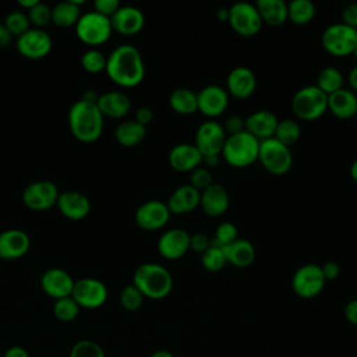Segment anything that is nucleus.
I'll return each instance as SVG.
<instances>
[{
	"instance_id": "obj_1",
	"label": "nucleus",
	"mask_w": 357,
	"mask_h": 357,
	"mask_svg": "<svg viewBox=\"0 0 357 357\" xmlns=\"http://www.w3.org/2000/svg\"><path fill=\"white\" fill-rule=\"evenodd\" d=\"M107 77L121 88H134L145 77V63L141 52L132 45H120L106 56Z\"/></svg>"
},
{
	"instance_id": "obj_2",
	"label": "nucleus",
	"mask_w": 357,
	"mask_h": 357,
	"mask_svg": "<svg viewBox=\"0 0 357 357\" xmlns=\"http://www.w3.org/2000/svg\"><path fill=\"white\" fill-rule=\"evenodd\" d=\"M67 119L73 137L81 142H95L103 132L105 117L93 100L81 98L74 102L68 110Z\"/></svg>"
},
{
	"instance_id": "obj_3",
	"label": "nucleus",
	"mask_w": 357,
	"mask_h": 357,
	"mask_svg": "<svg viewBox=\"0 0 357 357\" xmlns=\"http://www.w3.org/2000/svg\"><path fill=\"white\" fill-rule=\"evenodd\" d=\"M132 284L144 297L162 300L173 290V276L165 266L155 262H145L135 269Z\"/></svg>"
},
{
	"instance_id": "obj_4",
	"label": "nucleus",
	"mask_w": 357,
	"mask_h": 357,
	"mask_svg": "<svg viewBox=\"0 0 357 357\" xmlns=\"http://www.w3.org/2000/svg\"><path fill=\"white\" fill-rule=\"evenodd\" d=\"M259 141L250 132L243 131L234 135H227L220 156L223 160L236 169L248 167L258 160Z\"/></svg>"
},
{
	"instance_id": "obj_5",
	"label": "nucleus",
	"mask_w": 357,
	"mask_h": 357,
	"mask_svg": "<svg viewBox=\"0 0 357 357\" xmlns=\"http://www.w3.org/2000/svg\"><path fill=\"white\" fill-rule=\"evenodd\" d=\"M290 107L296 119L314 121L328 112V96L315 85H305L296 91Z\"/></svg>"
},
{
	"instance_id": "obj_6",
	"label": "nucleus",
	"mask_w": 357,
	"mask_h": 357,
	"mask_svg": "<svg viewBox=\"0 0 357 357\" xmlns=\"http://www.w3.org/2000/svg\"><path fill=\"white\" fill-rule=\"evenodd\" d=\"M74 28L77 38L91 47L106 43L113 32L110 18L96 11H88L85 14H81Z\"/></svg>"
},
{
	"instance_id": "obj_7",
	"label": "nucleus",
	"mask_w": 357,
	"mask_h": 357,
	"mask_svg": "<svg viewBox=\"0 0 357 357\" xmlns=\"http://www.w3.org/2000/svg\"><path fill=\"white\" fill-rule=\"evenodd\" d=\"M258 160L268 173L282 176L291 169L293 155L289 146L275 138H269L259 142Z\"/></svg>"
},
{
	"instance_id": "obj_8",
	"label": "nucleus",
	"mask_w": 357,
	"mask_h": 357,
	"mask_svg": "<svg viewBox=\"0 0 357 357\" xmlns=\"http://www.w3.org/2000/svg\"><path fill=\"white\" fill-rule=\"evenodd\" d=\"M321 43L325 52L335 57L350 56L357 45V31L343 22L332 24L324 29Z\"/></svg>"
},
{
	"instance_id": "obj_9",
	"label": "nucleus",
	"mask_w": 357,
	"mask_h": 357,
	"mask_svg": "<svg viewBox=\"0 0 357 357\" xmlns=\"http://www.w3.org/2000/svg\"><path fill=\"white\" fill-rule=\"evenodd\" d=\"M227 22L231 29L243 38H252L258 35L264 25L255 4L247 1L236 3L229 8Z\"/></svg>"
},
{
	"instance_id": "obj_10",
	"label": "nucleus",
	"mask_w": 357,
	"mask_h": 357,
	"mask_svg": "<svg viewBox=\"0 0 357 357\" xmlns=\"http://www.w3.org/2000/svg\"><path fill=\"white\" fill-rule=\"evenodd\" d=\"M325 278L317 264L301 265L291 278V289L300 298H314L325 287Z\"/></svg>"
},
{
	"instance_id": "obj_11",
	"label": "nucleus",
	"mask_w": 357,
	"mask_h": 357,
	"mask_svg": "<svg viewBox=\"0 0 357 357\" xmlns=\"http://www.w3.org/2000/svg\"><path fill=\"white\" fill-rule=\"evenodd\" d=\"M71 297L75 300L79 308L95 310L106 303L107 287L99 279L82 278L75 280Z\"/></svg>"
},
{
	"instance_id": "obj_12",
	"label": "nucleus",
	"mask_w": 357,
	"mask_h": 357,
	"mask_svg": "<svg viewBox=\"0 0 357 357\" xmlns=\"http://www.w3.org/2000/svg\"><path fill=\"white\" fill-rule=\"evenodd\" d=\"M227 135L223 126L215 120H208L197 128L194 145L198 148L202 158L220 156Z\"/></svg>"
},
{
	"instance_id": "obj_13",
	"label": "nucleus",
	"mask_w": 357,
	"mask_h": 357,
	"mask_svg": "<svg viewBox=\"0 0 357 357\" xmlns=\"http://www.w3.org/2000/svg\"><path fill=\"white\" fill-rule=\"evenodd\" d=\"M59 188L53 181L39 180L28 184L22 191V202L32 211H47L57 204Z\"/></svg>"
},
{
	"instance_id": "obj_14",
	"label": "nucleus",
	"mask_w": 357,
	"mask_h": 357,
	"mask_svg": "<svg viewBox=\"0 0 357 357\" xmlns=\"http://www.w3.org/2000/svg\"><path fill=\"white\" fill-rule=\"evenodd\" d=\"M17 52L29 60H40L46 57L53 47V40L45 29L31 28L17 38Z\"/></svg>"
},
{
	"instance_id": "obj_15",
	"label": "nucleus",
	"mask_w": 357,
	"mask_h": 357,
	"mask_svg": "<svg viewBox=\"0 0 357 357\" xmlns=\"http://www.w3.org/2000/svg\"><path fill=\"white\" fill-rule=\"evenodd\" d=\"M170 211L166 202L159 199H151L141 204L135 213L134 220L138 227L146 231H155L165 227L170 219Z\"/></svg>"
},
{
	"instance_id": "obj_16",
	"label": "nucleus",
	"mask_w": 357,
	"mask_h": 357,
	"mask_svg": "<svg viewBox=\"0 0 357 357\" xmlns=\"http://www.w3.org/2000/svg\"><path fill=\"white\" fill-rule=\"evenodd\" d=\"M158 252L167 261H177L190 251V233L174 227L166 230L158 240Z\"/></svg>"
},
{
	"instance_id": "obj_17",
	"label": "nucleus",
	"mask_w": 357,
	"mask_h": 357,
	"mask_svg": "<svg viewBox=\"0 0 357 357\" xmlns=\"http://www.w3.org/2000/svg\"><path fill=\"white\" fill-rule=\"evenodd\" d=\"M198 112L211 120L222 116L229 106V93L219 85H206L197 93Z\"/></svg>"
},
{
	"instance_id": "obj_18",
	"label": "nucleus",
	"mask_w": 357,
	"mask_h": 357,
	"mask_svg": "<svg viewBox=\"0 0 357 357\" xmlns=\"http://www.w3.org/2000/svg\"><path fill=\"white\" fill-rule=\"evenodd\" d=\"M225 89L236 99H248L257 89V77L251 68L237 66L229 71Z\"/></svg>"
},
{
	"instance_id": "obj_19",
	"label": "nucleus",
	"mask_w": 357,
	"mask_h": 357,
	"mask_svg": "<svg viewBox=\"0 0 357 357\" xmlns=\"http://www.w3.org/2000/svg\"><path fill=\"white\" fill-rule=\"evenodd\" d=\"M74 283L71 275L61 268H49L40 278L42 290L54 300L71 296Z\"/></svg>"
},
{
	"instance_id": "obj_20",
	"label": "nucleus",
	"mask_w": 357,
	"mask_h": 357,
	"mask_svg": "<svg viewBox=\"0 0 357 357\" xmlns=\"http://www.w3.org/2000/svg\"><path fill=\"white\" fill-rule=\"evenodd\" d=\"M110 22L114 32L124 36H132L142 31L145 15L134 6H120L116 14L110 18Z\"/></svg>"
},
{
	"instance_id": "obj_21",
	"label": "nucleus",
	"mask_w": 357,
	"mask_h": 357,
	"mask_svg": "<svg viewBox=\"0 0 357 357\" xmlns=\"http://www.w3.org/2000/svg\"><path fill=\"white\" fill-rule=\"evenodd\" d=\"M169 165L173 170L180 173H191L202 165V155L194 144L181 142L174 145L167 155Z\"/></svg>"
},
{
	"instance_id": "obj_22",
	"label": "nucleus",
	"mask_w": 357,
	"mask_h": 357,
	"mask_svg": "<svg viewBox=\"0 0 357 357\" xmlns=\"http://www.w3.org/2000/svg\"><path fill=\"white\" fill-rule=\"evenodd\" d=\"M31 247L29 236L20 229H7L0 233V258L6 261L22 258Z\"/></svg>"
},
{
	"instance_id": "obj_23",
	"label": "nucleus",
	"mask_w": 357,
	"mask_h": 357,
	"mask_svg": "<svg viewBox=\"0 0 357 357\" xmlns=\"http://www.w3.org/2000/svg\"><path fill=\"white\" fill-rule=\"evenodd\" d=\"M56 206L59 212L70 220H82L91 212L89 198L79 191L60 192Z\"/></svg>"
},
{
	"instance_id": "obj_24",
	"label": "nucleus",
	"mask_w": 357,
	"mask_h": 357,
	"mask_svg": "<svg viewBox=\"0 0 357 357\" xmlns=\"http://www.w3.org/2000/svg\"><path fill=\"white\" fill-rule=\"evenodd\" d=\"M230 205L227 190L218 183H212L208 188L201 191L199 208L211 218H219L226 213Z\"/></svg>"
},
{
	"instance_id": "obj_25",
	"label": "nucleus",
	"mask_w": 357,
	"mask_h": 357,
	"mask_svg": "<svg viewBox=\"0 0 357 357\" xmlns=\"http://www.w3.org/2000/svg\"><path fill=\"white\" fill-rule=\"evenodd\" d=\"M201 192L190 184L178 185L169 197L166 205L172 215H185L199 206Z\"/></svg>"
},
{
	"instance_id": "obj_26",
	"label": "nucleus",
	"mask_w": 357,
	"mask_h": 357,
	"mask_svg": "<svg viewBox=\"0 0 357 357\" xmlns=\"http://www.w3.org/2000/svg\"><path fill=\"white\" fill-rule=\"evenodd\" d=\"M96 106L103 114V117L119 120L128 114L131 109V102L124 92L110 91L98 96Z\"/></svg>"
},
{
	"instance_id": "obj_27",
	"label": "nucleus",
	"mask_w": 357,
	"mask_h": 357,
	"mask_svg": "<svg viewBox=\"0 0 357 357\" xmlns=\"http://www.w3.org/2000/svg\"><path fill=\"white\" fill-rule=\"evenodd\" d=\"M278 121V117L272 112L257 110L245 117V131L261 142L273 138Z\"/></svg>"
},
{
	"instance_id": "obj_28",
	"label": "nucleus",
	"mask_w": 357,
	"mask_h": 357,
	"mask_svg": "<svg viewBox=\"0 0 357 357\" xmlns=\"http://www.w3.org/2000/svg\"><path fill=\"white\" fill-rule=\"evenodd\" d=\"M328 112L340 120H349L357 116V95L344 88L331 93L328 96Z\"/></svg>"
},
{
	"instance_id": "obj_29",
	"label": "nucleus",
	"mask_w": 357,
	"mask_h": 357,
	"mask_svg": "<svg viewBox=\"0 0 357 357\" xmlns=\"http://www.w3.org/2000/svg\"><path fill=\"white\" fill-rule=\"evenodd\" d=\"M227 264L236 268H247L250 266L257 257L255 247L251 241L245 238H237L233 243L222 247Z\"/></svg>"
},
{
	"instance_id": "obj_30",
	"label": "nucleus",
	"mask_w": 357,
	"mask_h": 357,
	"mask_svg": "<svg viewBox=\"0 0 357 357\" xmlns=\"http://www.w3.org/2000/svg\"><path fill=\"white\" fill-rule=\"evenodd\" d=\"M255 7L262 24L276 28L287 21V3L283 0H258Z\"/></svg>"
},
{
	"instance_id": "obj_31",
	"label": "nucleus",
	"mask_w": 357,
	"mask_h": 357,
	"mask_svg": "<svg viewBox=\"0 0 357 357\" xmlns=\"http://www.w3.org/2000/svg\"><path fill=\"white\" fill-rule=\"evenodd\" d=\"M84 1L79 0H66L57 3L52 8V22L60 28L75 26L81 17V4Z\"/></svg>"
},
{
	"instance_id": "obj_32",
	"label": "nucleus",
	"mask_w": 357,
	"mask_h": 357,
	"mask_svg": "<svg viewBox=\"0 0 357 357\" xmlns=\"http://www.w3.org/2000/svg\"><path fill=\"white\" fill-rule=\"evenodd\" d=\"M114 137L121 146L134 148L145 139L146 127L138 124L135 120H124L116 127Z\"/></svg>"
},
{
	"instance_id": "obj_33",
	"label": "nucleus",
	"mask_w": 357,
	"mask_h": 357,
	"mask_svg": "<svg viewBox=\"0 0 357 357\" xmlns=\"http://www.w3.org/2000/svg\"><path fill=\"white\" fill-rule=\"evenodd\" d=\"M169 105L180 116H191L198 112L197 93L190 88H176L169 96Z\"/></svg>"
},
{
	"instance_id": "obj_34",
	"label": "nucleus",
	"mask_w": 357,
	"mask_h": 357,
	"mask_svg": "<svg viewBox=\"0 0 357 357\" xmlns=\"http://www.w3.org/2000/svg\"><path fill=\"white\" fill-rule=\"evenodd\" d=\"M315 17V6L310 0H293L287 3V21L294 25H307Z\"/></svg>"
},
{
	"instance_id": "obj_35",
	"label": "nucleus",
	"mask_w": 357,
	"mask_h": 357,
	"mask_svg": "<svg viewBox=\"0 0 357 357\" xmlns=\"http://www.w3.org/2000/svg\"><path fill=\"white\" fill-rule=\"evenodd\" d=\"M343 84H344V77H343L342 71L337 70L336 67L322 68L318 73L317 81H315V86H318L326 96L342 89Z\"/></svg>"
},
{
	"instance_id": "obj_36",
	"label": "nucleus",
	"mask_w": 357,
	"mask_h": 357,
	"mask_svg": "<svg viewBox=\"0 0 357 357\" xmlns=\"http://www.w3.org/2000/svg\"><path fill=\"white\" fill-rule=\"evenodd\" d=\"M301 137V127L294 119H283L278 121L273 138L286 146L294 145Z\"/></svg>"
},
{
	"instance_id": "obj_37",
	"label": "nucleus",
	"mask_w": 357,
	"mask_h": 357,
	"mask_svg": "<svg viewBox=\"0 0 357 357\" xmlns=\"http://www.w3.org/2000/svg\"><path fill=\"white\" fill-rule=\"evenodd\" d=\"M227 261L220 245H216L211 240V245L201 254V265L209 272H219L226 266Z\"/></svg>"
},
{
	"instance_id": "obj_38",
	"label": "nucleus",
	"mask_w": 357,
	"mask_h": 357,
	"mask_svg": "<svg viewBox=\"0 0 357 357\" xmlns=\"http://www.w3.org/2000/svg\"><path fill=\"white\" fill-rule=\"evenodd\" d=\"M79 310H81L79 305L75 303V300L71 296L54 300L53 303V315L61 322L74 321L78 317Z\"/></svg>"
},
{
	"instance_id": "obj_39",
	"label": "nucleus",
	"mask_w": 357,
	"mask_h": 357,
	"mask_svg": "<svg viewBox=\"0 0 357 357\" xmlns=\"http://www.w3.org/2000/svg\"><path fill=\"white\" fill-rule=\"evenodd\" d=\"M3 25L6 26L7 32L11 35V36H21L22 33H25L28 29H31V22L28 20V15L26 13H22L20 10H15V11H11L7 14Z\"/></svg>"
},
{
	"instance_id": "obj_40",
	"label": "nucleus",
	"mask_w": 357,
	"mask_h": 357,
	"mask_svg": "<svg viewBox=\"0 0 357 357\" xmlns=\"http://www.w3.org/2000/svg\"><path fill=\"white\" fill-rule=\"evenodd\" d=\"M81 67L89 74H99L106 70V56L96 47H91L81 56Z\"/></svg>"
},
{
	"instance_id": "obj_41",
	"label": "nucleus",
	"mask_w": 357,
	"mask_h": 357,
	"mask_svg": "<svg viewBox=\"0 0 357 357\" xmlns=\"http://www.w3.org/2000/svg\"><path fill=\"white\" fill-rule=\"evenodd\" d=\"M68 357H106L102 346L95 340H78L70 350Z\"/></svg>"
},
{
	"instance_id": "obj_42",
	"label": "nucleus",
	"mask_w": 357,
	"mask_h": 357,
	"mask_svg": "<svg viewBox=\"0 0 357 357\" xmlns=\"http://www.w3.org/2000/svg\"><path fill=\"white\" fill-rule=\"evenodd\" d=\"M144 296L142 293L131 283L128 286H126L119 297L120 305L126 310V311H137L141 308L142 303H144Z\"/></svg>"
},
{
	"instance_id": "obj_43",
	"label": "nucleus",
	"mask_w": 357,
	"mask_h": 357,
	"mask_svg": "<svg viewBox=\"0 0 357 357\" xmlns=\"http://www.w3.org/2000/svg\"><path fill=\"white\" fill-rule=\"evenodd\" d=\"M28 20L33 28L43 29L52 22V8L47 4L38 3L35 7H32L29 11H26Z\"/></svg>"
},
{
	"instance_id": "obj_44",
	"label": "nucleus",
	"mask_w": 357,
	"mask_h": 357,
	"mask_svg": "<svg viewBox=\"0 0 357 357\" xmlns=\"http://www.w3.org/2000/svg\"><path fill=\"white\" fill-rule=\"evenodd\" d=\"M238 238V230L237 226L231 222H223L220 223L216 230H215V237L212 240L213 244L225 247L230 243H233L234 240Z\"/></svg>"
},
{
	"instance_id": "obj_45",
	"label": "nucleus",
	"mask_w": 357,
	"mask_h": 357,
	"mask_svg": "<svg viewBox=\"0 0 357 357\" xmlns=\"http://www.w3.org/2000/svg\"><path fill=\"white\" fill-rule=\"evenodd\" d=\"M190 185H192L194 188H197L199 192L204 191L205 188H208L212 184V174L211 170L206 169L205 166H199L197 169H194L190 173Z\"/></svg>"
},
{
	"instance_id": "obj_46",
	"label": "nucleus",
	"mask_w": 357,
	"mask_h": 357,
	"mask_svg": "<svg viewBox=\"0 0 357 357\" xmlns=\"http://www.w3.org/2000/svg\"><path fill=\"white\" fill-rule=\"evenodd\" d=\"M223 130L226 135H234V134L243 132L245 131V119H243L238 114H231L226 119L223 124Z\"/></svg>"
},
{
	"instance_id": "obj_47",
	"label": "nucleus",
	"mask_w": 357,
	"mask_h": 357,
	"mask_svg": "<svg viewBox=\"0 0 357 357\" xmlns=\"http://www.w3.org/2000/svg\"><path fill=\"white\" fill-rule=\"evenodd\" d=\"M119 8H120L119 0H96L93 3V11L107 18H112Z\"/></svg>"
},
{
	"instance_id": "obj_48",
	"label": "nucleus",
	"mask_w": 357,
	"mask_h": 357,
	"mask_svg": "<svg viewBox=\"0 0 357 357\" xmlns=\"http://www.w3.org/2000/svg\"><path fill=\"white\" fill-rule=\"evenodd\" d=\"M211 245V238L205 233H194L190 234V250L195 252H204Z\"/></svg>"
},
{
	"instance_id": "obj_49",
	"label": "nucleus",
	"mask_w": 357,
	"mask_h": 357,
	"mask_svg": "<svg viewBox=\"0 0 357 357\" xmlns=\"http://www.w3.org/2000/svg\"><path fill=\"white\" fill-rule=\"evenodd\" d=\"M342 22L357 31V3L349 4L342 11Z\"/></svg>"
},
{
	"instance_id": "obj_50",
	"label": "nucleus",
	"mask_w": 357,
	"mask_h": 357,
	"mask_svg": "<svg viewBox=\"0 0 357 357\" xmlns=\"http://www.w3.org/2000/svg\"><path fill=\"white\" fill-rule=\"evenodd\" d=\"M321 271H322V275L326 282L335 280L340 275V266L335 261H326L324 265H321Z\"/></svg>"
},
{
	"instance_id": "obj_51",
	"label": "nucleus",
	"mask_w": 357,
	"mask_h": 357,
	"mask_svg": "<svg viewBox=\"0 0 357 357\" xmlns=\"http://www.w3.org/2000/svg\"><path fill=\"white\" fill-rule=\"evenodd\" d=\"M134 120H135L138 124L146 127V126L151 124V121L153 120V112H152V109L148 107V106H141V107H138V109L135 110Z\"/></svg>"
},
{
	"instance_id": "obj_52",
	"label": "nucleus",
	"mask_w": 357,
	"mask_h": 357,
	"mask_svg": "<svg viewBox=\"0 0 357 357\" xmlns=\"http://www.w3.org/2000/svg\"><path fill=\"white\" fill-rule=\"evenodd\" d=\"M344 318H346L347 322L357 326V298L350 300L344 305Z\"/></svg>"
},
{
	"instance_id": "obj_53",
	"label": "nucleus",
	"mask_w": 357,
	"mask_h": 357,
	"mask_svg": "<svg viewBox=\"0 0 357 357\" xmlns=\"http://www.w3.org/2000/svg\"><path fill=\"white\" fill-rule=\"evenodd\" d=\"M3 357H29V353L22 346H11L4 351Z\"/></svg>"
},
{
	"instance_id": "obj_54",
	"label": "nucleus",
	"mask_w": 357,
	"mask_h": 357,
	"mask_svg": "<svg viewBox=\"0 0 357 357\" xmlns=\"http://www.w3.org/2000/svg\"><path fill=\"white\" fill-rule=\"evenodd\" d=\"M347 82L350 85V91H353L357 95V64L351 67V70L347 74Z\"/></svg>"
},
{
	"instance_id": "obj_55",
	"label": "nucleus",
	"mask_w": 357,
	"mask_h": 357,
	"mask_svg": "<svg viewBox=\"0 0 357 357\" xmlns=\"http://www.w3.org/2000/svg\"><path fill=\"white\" fill-rule=\"evenodd\" d=\"M11 40V35L7 32L6 26L0 22V47H6Z\"/></svg>"
},
{
	"instance_id": "obj_56",
	"label": "nucleus",
	"mask_w": 357,
	"mask_h": 357,
	"mask_svg": "<svg viewBox=\"0 0 357 357\" xmlns=\"http://www.w3.org/2000/svg\"><path fill=\"white\" fill-rule=\"evenodd\" d=\"M39 3V0H18V6H21L24 10L29 11L32 7H35Z\"/></svg>"
},
{
	"instance_id": "obj_57",
	"label": "nucleus",
	"mask_w": 357,
	"mask_h": 357,
	"mask_svg": "<svg viewBox=\"0 0 357 357\" xmlns=\"http://www.w3.org/2000/svg\"><path fill=\"white\" fill-rule=\"evenodd\" d=\"M216 18L220 22H227L229 21V8H219L216 11Z\"/></svg>"
},
{
	"instance_id": "obj_58",
	"label": "nucleus",
	"mask_w": 357,
	"mask_h": 357,
	"mask_svg": "<svg viewBox=\"0 0 357 357\" xmlns=\"http://www.w3.org/2000/svg\"><path fill=\"white\" fill-rule=\"evenodd\" d=\"M151 357H176V356L167 350H158Z\"/></svg>"
},
{
	"instance_id": "obj_59",
	"label": "nucleus",
	"mask_w": 357,
	"mask_h": 357,
	"mask_svg": "<svg viewBox=\"0 0 357 357\" xmlns=\"http://www.w3.org/2000/svg\"><path fill=\"white\" fill-rule=\"evenodd\" d=\"M350 177H351L353 181L357 183V159L350 166Z\"/></svg>"
},
{
	"instance_id": "obj_60",
	"label": "nucleus",
	"mask_w": 357,
	"mask_h": 357,
	"mask_svg": "<svg viewBox=\"0 0 357 357\" xmlns=\"http://www.w3.org/2000/svg\"><path fill=\"white\" fill-rule=\"evenodd\" d=\"M353 56H354L356 60H357V45H356V47H354V50H353Z\"/></svg>"
}]
</instances>
